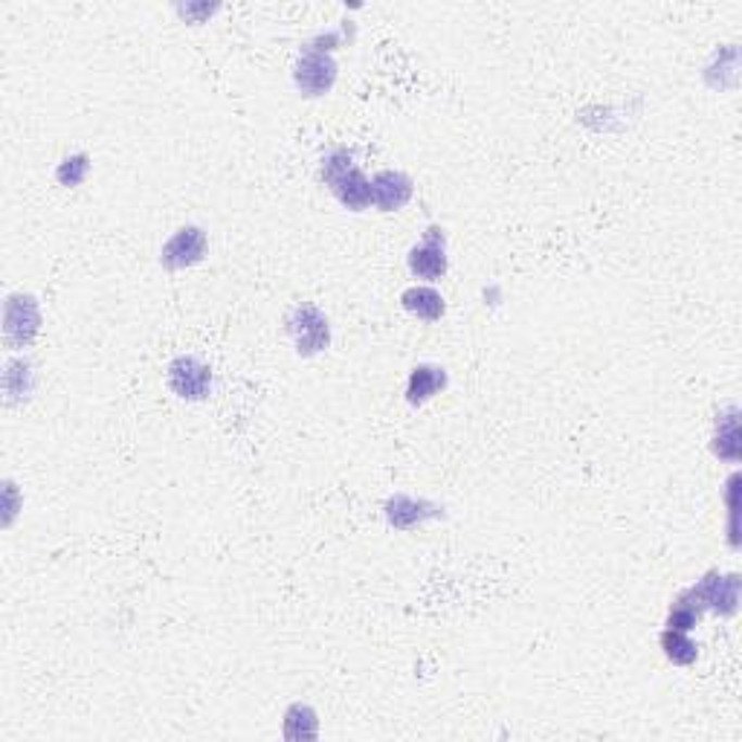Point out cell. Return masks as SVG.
Here are the masks:
<instances>
[{
	"label": "cell",
	"instance_id": "e0dca14e",
	"mask_svg": "<svg viewBox=\"0 0 742 742\" xmlns=\"http://www.w3.org/2000/svg\"><path fill=\"white\" fill-rule=\"evenodd\" d=\"M88 175H90V158L85 154V151L64 158L62 163H59V168H55V180H59L62 186H67V189H76V186L85 184Z\"/></svg>",
	"mask_w": 742,
	"mask_h": 742
},
{
	"label": "cell",
	"instance_id": "52a82bcc",
	"mask_svg": "<svg viewBox=\"0 0 742 742\" xmlns=\"http://www.w3.org/2000/svg\"><path fill=\"white\" fill-rule=\"evenodd\" d=\"M206 250H210L206 229L189 224V227L177 229L175 236L163 244V250H160V264L172 273L186 271V267L201 264L203 259H206Z\"/></svg>",
	"mask_w": 742,
	"mask_h": 742
},
{
	"label": "cell",
	"instance_id": "277c9868",
	"mask_svg": "<svg viewBox=\"0 0 742 742\" xmlns=\"http://www.w3.org/2000/svg\"><path fill=\"white\" fill-rule=\"evenodd\" d=\"M740 589L742 580L740 575H719V571H707L702 580L684 589V598L690 603H696L702 612H716V615H725L731 618L740 609Z\"/></svg>",
	"mask_w": 742,
	"mask_h": 742
},
{
	"label": "cell",
	"instance_id": "5bb4252c",
	"mask_svg": "<svg viewBox=\"0 0 742 742\" xmlns=\"http://www.w3.org/2000/svg\"><path fill=\"white\" fill-rule=\"evenodd\" d=\"M33 386H36V372H33V363L27 357H12L7 360V372H3V394H7V403H21L27 401L33 394Z\"/></svg>",
	"mask_w": 742,
	"mask_h": 742
},
{
	"label": "cell",
	"instance_id": "9c48e42d",
	"mask_svg": "<svg viewBox=\"0 0 742 742\" xmlns=\"http://www.w3.org/2000/svg\"><path fill=\"white\" fill-rule=\"evenodd\" d=\"M386 523L398 528V531H412L424 523H432V519H441L444 516V507L438 502H429V499H415L406 496V493H394V496L386 499Z\"/></svg>",
	"mask_w": 742,
	"mask_h": 742
},
{
	"label": "cell",
	"instance_id": "7c38bea8",
	"mask_svg": "<svg viewBox=\"0 0 742 742\" xmlns=\"http://www.w3.org/2000/svg\"><path fill=\"white\" fill-rule=\"evenodd\" d=\"M740 410L728 406L716 420V436H714V453L722 462L737 464L742 458V441H740Z\"/></svg>",
	"mask_w": 742,
	"mask_h": 742
},
{
	"label": "cell",
	"instance_id": "7a4b0ae2",
	"mask_svg": "<svg viewBox=\"0 0 742 742\" xmlns=\"http://www.w3.org/2000/svg\"><path fill=\"white\" fill-rule=\"evenodd\" d=\"M337 76H340V67L334 62V53L319 50L314 41H307L299 50L297 67H293V85H297L302 97L319 99L325 93H331L334 85H337Z\"/></svg>",
	"mask_w": 742,
	"mask_h": 742
},
{
	"label": "cell",
	"instance_id": "30bf717a",
	"mask_svg": "<svg viewBox=\"0 0 742 742\" xmlns=\"http://www.w3.org/2000/svg\"><path fill=\"white\" fill-rule=\"evenodd\" d=\"M415 184L406 172L398 168H383L372 177V206L377 212H398L412 201Z\"/></svg>",
	"mask_w": 742,
	"mask_h": 742
},
{
	"label": "cell",
	"instance_id": "ac0fdd59",
	"mask_svg": "<svg viewBox=\"0 0 742 742\" xmlns=\"http://www.w3.org/2000/svg\"><path fill=\"white\" fill-rule=\"evenodd\" d=\"M699 618H702V609H699L696 603H690L684 594H679L676 603L670 606V615H667V627L681 629V632H690V629L699 624Z\"/></svg>",
	"mask_w": 742,
	"mask_h": 742
},
{
	"label": "cell",
	"instance_id": "8fae6325",
	"mask_svg": "<svg viewBox=\"0 0 742 742\" xmlns=\"http://www.w3.org/2000/svg\"><path fill=\"white\" fill-rule=\"evenodd\" d=\"M450 386V375H447L444 366H436V363H420L410 372V380H406V403L410 406H424L436 394H441Z\"/></svg>",
	"mask_w": 742,
	"mask_h": 742
},
{
	"label": "cell",
	"instance_id": "ffe728a7",
	"mask_svg": "<svg viewBox=\"0 0 742 742\" xmlns=\"http://www.w3.org/2000/svg\"><path fill=\"white\" fill-rule=\"evenodd\" d=\"M218 10V3H186V7H177V12H180L184 18L194 21V24H203V18H210V15H215Z\"/></svg>",
	"mask_w": 742,
	"mask_h": 742
},
{
	"label": "cell",
	"instance_id": "2e32d148",
	"mask_svg": "<svg viewBox=\"0 0 742 742\" xmlns=\"http://www.w3.org/2000/svg\"><path fill=\"white\" fill-rule=\"evenodd\" d=\"M662 650L664 655H667V662L679 664V667H690V664H696L699 658V644L696 641H690L688 632H681V629H664Z\"/></svg>",
	"mask_w": 742,
	"mask_h": 742
},
{
	"label": "cell",
	"instance_id": "9a60e30c",
	"mask_svg": "<svg viewBox=\"0 0 742 742\" xmlns=\"http://www.w3.org/2000/svg\"><path fill=\"white\" fill-rule=\"evenodd\" d=\"M281 733H285V740L290 742L316 740V737H319V716H316L314 707L305 705V702H293V705L285 710Z\"/></svg>",
	"mask_w": 742,
	"mask_h": 742
},
{
	"label": "cell",
	"instance_id": "d6986e66",
	"mask_svg": "<svg viewBox=\"0 0 742 742\" xmlns=\"http://www.w3.org/2000/svg\"><path fill=\"white\" fill-rule=\"evenodd\" d=\"M737 485H740V476L733 473L728 479V496H725V502H728V542H731V549L740 545V537H737Z\"/></svg>",
	"mask_w": 742,
	"mask_h": 742
},
{
	"label": "cell",
	"instance_id": "8992f818",
	"mask_svg": "<svg viewBox=\"0 0 742 742\" xmlns=\"http://www.w3.org/2000/svg\"><path fill=\"white\" fill-rule=\"evenodd\" d=\"M166 383L180 401H206L212 394V366L194 354H180L168 363Z\"/></svg>",
	"mask_w": 742,
	"mask_h": 742
},
{
	"label": "cell",
	"instance_id": "4fadbf2b",
	"mask_svg": "<svg viewBox=\"0 0 742 742\" xmlns=\"http://www.w3.org/2000/svg\"><path fill=\"white\" fill-rule=\"evenodd\" d=\"M401 302L412 316H418L424 323H438L447 314L444 297L436 288H429V285H415V288L403 290Z\"/></svg>",
	"mask_w": 742,
	"mask_h": 742
},
{
	"label": "cell",
	"instance_id": "ba28073f",
	"mask_svg": "<svg viewBox=\"0 0 742 742\" xmlns=\"http://www.w3.org/2000/svg\"><path fill=\"white\" fill-rule=\"evenodd\" d=\"M406 264H410V273L415 276V279H424V281L444 279L447 267H450V259H447L444 229L429 227L424 241L410 250Z\"/></svg>",
	"mask_w": 742,
	"mask_h": 742
},
{
	"label": "cell",
	"instance_id": "5b68a950",
	"mask_svg": "<svg viewBox=\"0 0 742 742\" xmlns=\"http://www.w3.org/2000/svg\"><path fill=\"white\" fill-rule=\"evenodd\" d=\"M41 331V305L29 293H10L3 305V342L12 351L27 349Z\"/></svg>",
	"mask_w": 742,
	"mask_h": 742
},
{
	"label": "cell",
	"instance_id": "6da1fadb",
	"mask_svg": "<svg viewBox=\"0 0 742 742\" xmlns=\"http://www.w3.org/2000/svg\"><path fill=\"white\" fill-rule=\"evenodd\" d=\"M325 186L349 212H363L372 206V180L354 163V154L349 149H331L323 158L319 166Z\"/></svg>",
	"mask_w": 742,
	"mask_h": 742
},
{
	"label": "cell",
	"instance_id": "3957f363",
	"mask_svg": "<svg viewBox=\"0 0 742 742\" xmlns=\"http://www.w3.org/2000/svg\"><path fill=\"white\" fill-rule=\"evenodd\" d=\"M285 328H288L290 340L297 345L299 357H316V354H323L331 345V323L311 302H302V305L293 307L288 319H285Z\"/></svg>",
	"mask_w": 742,
	"mask_h": 742
}]
</instances>
